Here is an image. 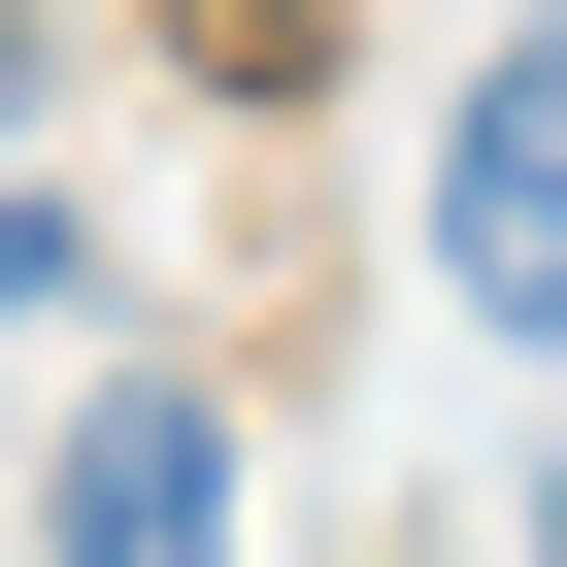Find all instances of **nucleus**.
Returning a JSON list of instances; mask_svg holds the SVG:
<instances>
[{"mask_svg": "<svg viewBox=\"0 0 567 567\" xmlns=\"http://www.w3.org/2000/svg\"><path fill=\"white\" fill-rule=\"evenodd\" d=\"M68 567H234V401H101L68 434Z\"/></svg>", "mask_w": 567, "mask_h": 567, "instance_id": "obj_2", "label": "nucleus"}, {"mask_svg": "<svg viewBox=\"0 0 567 567\" xmlns=\"http://www.w3.org/2000/svg\"><path fill=\"white\" fill-rule=\"evenodd\" d=\"M534 567H567V501H534Z\"/></svg>", "mask_w": 567, "mask_h": 567, "instance_id": "obj_3", "label": "nucleus"}, {"mask_svg": "<svg viewBox=\"0 0 567 567\" xmlns=\"http://www.w3.org/2000/svg\"><path fill=\"white\" fill-rule=\"evenodd\" d=\"M434 301L467 334H567V0L467 68V134H434Z\"/></svg>", "mask_w": 567, "mask_h": 567, "instance_id": "obj_1", "label": "nucleus"}]
</instances>
